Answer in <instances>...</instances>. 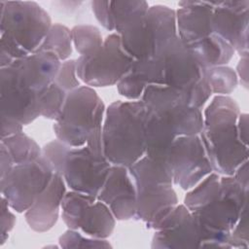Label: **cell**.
Returning a JSON list of instances; mask_svg holds the SVG:
<instances>
[{"label": "cell", "mask_w": 249, "mask_h": 249, "mask_svg": "<svg viewBox=\"0 0 249 249\" xmlns=\"http://www.w3.org/2000/svg\"><path fill=\"white\" fill-rule=\"evenodd\" d=\"M53 83L67 93L81 87L80 79L77 75L76 59H67L61 62Z\"/></svg>", "instance_id": "obj_34"}, {"label": "cell", "mask_w": 249, "mask_h": 249, "mask_svg": "<svg viewBox=\"0 0 249 249\" xmlns=\"http://www.w3.org/2000/svg\"><path fill=\"white\" fill-rule=\"evenodd\" d=\"M105 105L97 92L89 86H81L67 94L62 111L54 121L56 139L70 147L88 146L98 157H104L102 125Z\"/></svg>", "instance_id": "obj_4"}, {"label": "cell", "mask_w": 249, "mask_h": 249, "mask_svg": "<svg viewBox=\"0 0 249 249\" xmlns=\"http://www.w3.org/2000/svg\"><path fill=\"white\" fill-rule=\"evenodd\" d=\"M176 13L177 35L185 46L203 40L213 32V1H181Z\"/></svg>", "instance_id": "obj_20"}, {"label": "cell", "mask_w": 249, "mask_h": 249, "mask_svg": "<svg viewBox=\"0 0 249 249\" xmlns=\"http://www.w3.org/2000/svg\"><path fill=\"white\" fill-rule=\"evenodd\" d=\"M249 189L232 175L220 177L219 194L202 207L191 212L196 224L200 248H230L231 232L248 206Z\"/></svg>", "instance_id": "obj_5"}, {"label": "cell", "mask_w": 249, "mask_h": 249, "mask_svg": "<svg viewBox=\"0 0 249 249\" xmlns=\"http://www.w3.org/2000/svg\"><path fill=\"white\" fill-rule=\"evenodd\" d=\"M203 126L198 134L214 172L232 175L236 168L248 160V146L237 133L240 109L229 95H216L203 111Z\"/></svg>", "instance_id": "obj_1"}, {"label": "cell", "mask_w": 249, "mask_h": 249, "mask_svg": "<svg viewBox=\"0 0 249 249\" xmlns=\"http://www.w3.org/2000/svg\"><path fill=\"white\" fill-rule=\"evenodd\" d=\"M165 161L171 171L173 185L185 191L214 172L199 135L176 137L167 151Z\"/></svg>", "instance_id": "obj_12"}, {"label": "cell", "mask_w": 249, "mask_h": 249, "mask_svg": "<svg viewBox=\"0 0 249 249\" xmlns=\"http://www.w3.org/2000/svg\"><path fill=\"white\" fill-rule=\"evenodd\" d=\"M205 78L212 93L217 95H230L238 85L235 70L227 65L205 69Z\"/></svg>", "instance_id": "obj_30"}, {"label": "cell", "mask_w": 249, "mask_h": 249, "mask_svg": "<svg viewBox=\"0 0 249 249\" xmlns=\"http://www.w3.org/2000/svg\"><path fill=\"white\" fill-rule=\"evenodd\" d=\"M97 199L109 207L116 220L133 219L136 212L137 193L128 168L112 164Z\"/></svg>", "instance_id": "obj_17"}, {"label": "cell", "mask_w": 249, "mask_h": 249, "mask_svg": "<svg viewBox=\"0 0 249 249\" xmlns=\"http://www.w3.org/2000/svg\"><path fill=\"white\" fill-rule=\"evenodd\" d=\"M133 62L134 59L123 49L119 35L112 33L96 53L76 59L77 75L90 88L110 87L122 80Z\"/></svg>", "instance_id": "obj_10"}, {"label": "cell", "mask_w": 249, "mask_h": 249, "mask_svg": "<svg viewBox=\"0 0 249 249\" xmlns=\"http://www.w3.org/2000/svg\"><path fill=\"white\" fill-rule=\"evenodd\" d=\"M73 46L80 56H88L96 53L103 45V38L96 26L79 24L71 29Z\"/></svg>", "instance_id": "obj_29"}, {"label": "cell", "mask_w": 249, "mask_h": 249, "mask_svg": "<svg viewBox=\"0 0 249 249\" xmlns=\"http://www.w3.org/2000/svg\"><path fill=\"white\" fill-rule=\"evenodd\" d=\"M40 93L26 87L11 66L0 69L1 115L29 124L40 117Z\"/></svg>", "instance_id": "obj_16"}, {"label": "cell", "mask_w": 249, "mask_h": 249, "mask_svg": "<svg viewBox=\"0 0 249 249\" xmlns=\"http://www.w3.org/2000/svg\"><path fill=\"white\" fill-rule=\"evenodd\" d=\"M230 248H244L249 247V231H248V206H246L233 227L230 239Z\"/></svg>", "instance_id": "obj_35"}, {"label": "cell", "mask_w": 249, "mask_h": 249, "mask_svg": "<svg viewBox=\"0 0 249 249\" xmlns=\"http://www.w3.org/2000/svg\"><path fill=\"white\" fill-rule=\"evenodd\" d=\"M48 12L34 1H0V66L38 51L50 28Z\"/></svg>", "instance_id": "obj_2"}, {"label": "cell", "mask_w": 249, "mask_h": 249, "mask_svg": "<svg viewBox=\"0 0 249 249\" xmlns=\"http://www.w3.org/2000/svg\"><path fill=\"white\" fill-rule=\"evenodd\" d=\"M156 56L161 63L163 86L182 91L192 107L201 110L212 95L205 78V68L184 46L178 35L161 47Z\"/></svg>", "instance_id": "obj_8"}, {"label": "cell", "mask_w": 249, "mask_h": 249, "mask_svg": "<svg viewBox=\"0 0 249 249\" xmlns=\"http://www.w3.org/2000/svg\"><path fill=\"white\" fill-rule=\"evenodd\" d=\"M60 65L61 61L53 53L37 51L10 66L26 87L41 93L54 82Z\"/></svg>", "instance_id": "obj_19"}, {"label": "cell", "mask_w": 249, "mask_h": 249, "mask_svg": "<svg viewBox=\"0 0 249 249\" xmlns=\"http://www.w3.org/2000/svg\"><path fill=\"white\" fill-rule=\"evenodd\" d=\"M23 124L18 121L1 115V139L21 132Z\"/></svg>", "instance_id": "obj_38"}, {"label": "cell", "mask_w": 249, "mask_h": 249, "mask_svg": "<svg viewBox=\"0 0 249 249\" xmlns=\"http://www.w3.org/2000/svg\"><path fill=\"white\" fill-rule=\"evenodd\" d=\"M66 187L63 177L54 173L48 187L24 212L25 221L32 231L46 232L54 227Z\"/></svg>", "instance_id": "obj_18"}, {"label": "cell", "mask_w": 249, "mask_h": 249, "mask_svg": "<svg viewBox=\"0 0 249 249\" xmlns=\"http://www.w3.org/2000/svg\"><path fill=\"white\" fill-rule=\"evenodd\" d=\"M128 172L137 193L133 219L153 230L178 204L171 171L165 160H155L144 156L128 167Z\"/></svg>", "instance_id": "obj_6"}, {"label": "cell", "mask_w": 249, "mask_h": 249, "mask_svg": "<svg viewBox=\"0 0 249 249\" xmlns=\"http://www.w3.org/2000/svg\"><path fill=\"white\" fill-rule=\"evenodd\" d=\"M153 249L200 248V236L191 211L177 204L153 228Z\"/></svg>", "instance_id": "obj_15"}, {"label": "cell", "mask_w": 249, "mask_h": 249, "mask_svg": "<svg viewBox=\"0 0 249 249\" xmlns=\"http://www.w3.org/2000/svg\"><path fill=\"white\" fill-rule=\"evenodd\" d=\"M140 100L147 110L167 124L178 136L198 135L203 126L200 109L192 107L186 95L166 86H149Z\"/></svg>", "instance_id": "obj_9"}, {"label": "cell", "mask_w": 249, "mask_h": 249, "mask_svg": "<svg viewBox=\"0 0 249 249\" xmlns=\"http://www.w3.org/2000/svg\"><path fill=\"white\" fill-rule=\"evenodd\" d=\"M115 226L116 218L109 207L96 199L84 209L78 223V231L89 237L106 239L113 233Z\"/></svg>", "instance_id": "obj_22"}, {"label": "cell", "mask_w": 249, "mask_h": 249, "mask_svg": "<svg viewBox=\"0 0 249 249\" xmlns=\"http://www.w3.org/2000/svg\"><path fill=\"white\" fill-rule=\"evenodd\" d=\"M97 197L75 191L66 192L61 201V218L70 230L78 231V223L84 209Z\"/></svg>", "instance_id": "obj_28"}, {"label": "cell", "mask_w": 249, "mask_h": 249, "mask_svg": "<svg viewBox=\"0 0 249 249\" xmlns=\"http://www.w3.org/2000/svg\"><path fill=\"white\" fill-rule=\"evenodd\" d=\"M152 85L163 86L161 63L159 57L134 60L128 72L117 84L118 92L128 100H139Z\"/></svg>", "instance_id": "obj_21"}, {"label": "cell", "mask_w": 249, "mask_h": 249, "mask_svg": "<svg viewBox=\"0 0 249 249\" xmlns=\"http://www.w3.org/2000/svg\"><path fill=\"white\" fill-rule=\"evenodd\" d=\"M124 52L134 60L155 57L157 52L177 36L175 10L164 5L149 7L115 29Z\"/></svg>", "instance_id": "obj_7"}, {"label": "cell", "mask_w": 249, "mask_h": 249, "mask_svg": "<svg viewBox=\"0 0 249 249\" xmlns=\"http://www.w3.org/2000/svg\"><path fill=\"white\" fill-rule=\"evenodd\" d=\"M111 165L105 157L95 156L88 146L71 147L62 177L71 191L97 197Z\"/></svg>", "instance_id": "obj_13"}, {"label": "cell", "mask_w": 249, "mask_h": 249, "mask_svg": "<svg viewBox=\"0 0 249 249\" xmlns=\"http://www.w3.org/2000/svg\"><path fill=\"white\" fill-rule=\"evenodd\" d=\"M185 47L205 69L227 65L235 53L229 43L215 33Z\"/></svg>", "instance_id": "obj_23"}, {"label": "cell", "mask_w": 249, "mask_h": 249, "mask_svg": "<svg viewBox=\"0 0 249 249\" xmlns=\"http://www.w3.org/2000/svg\"><path fill=\"white\" fill-rule=\"evenodd\" d=\"M220 177L221 175L216 172L207 175L187 193L184 205L193 212L212 200L219 194Z\"/></svg>", "instance_id": "obj_27"}, {"label": "cell", "mask_w": 249, "mask_h": 249, "mask_svg": "<svg viewBox=\"0 0 249 249\" xmlns=\"http://www.w3.org/2000/svg\"><path fill=\"white\" fill-rule=\"evenodd\" d=\"M67 92L53 83L49 88L40 93L39 108L40 116L55 121L60 115L65 103Z\"/></svg>", "instance_id": "obj_31"}, {"label": "cell", "mask_w": 249, "mask_h": 249, "mask_svg": "<svg viewBox=\"0 0 249 249\" xmlns=\"http://www.w3.org/2000/svg\"><path fill=\"white\" fill-rule=\"evenodd\" d=\"M91 10L94 14L97 21L107 30L114 31V21L112 18L110 1H102V0H94L90 2Z\"/></svg>", "instance_id": "obj_37"}, {"label": "cell", "mask_w": 249, "mask_h": 249, "mask_svg": "<svg viewBox=\"0 0 249 249\" xmlns=\"http://www.w3.org/2000/svg\"><path fill=\"white\" fill-rule=\"evenodd\" d=\"M0 143L8 150L15 165L36 160L42 156V148L23 131L2 138Z\"/></svg>", "instance_id": "obj_25"}, {"label": "cell", "mask_w": 249, "mask_h": 249, "mask_svg": "<svg viewBox=\"0 0 249 249\" xmlns=\"http://www.w3.org/2000/svg\"><path fill=\"white\" fill-rule=\"evenodd\" d=\"M70 149V146L54 139L42 148V156L51 163L54 173L62 176L66 157Z\"/></svg>", "instance_id": "obj_33"}, {"label": "cell", "mask_w": 249, "mask_h": 249, "mask_svg": "<svg viewBox=\"0 0 249 249\" xmlns=\"http://www.w3.org/2000/svg\"><path fill=\"white\" fill-rule=\"evenodd\" d=\"M248 124H249V121H248V114L247 113H240L239 117H238V120H237V124H236V127H237V133H238V137L240 139V141L248 146Z\"/></svg>", "instance_id": "obj_40"}, {"label": "cell", "mask_w": 249, "mask_h": 249, "mask_svg": "<svg viewBox=\"0 0 249 249\" xmlns=\"http://www.w3.org/2000/svg\"><path fill=\"white\" fill-rule=\"evenodd\" d=\"M53 174L51 163L43 156L30 162L16 164L0 179L1 196L13 210L23 213L48 187Z\"/></svg>", "instance_id": "obj_11"}, {"label": "cell", "mask_w": 249, "mask_h": 249, "mask_svg": "<svg viewBox=\"0 0 249 249\" xmlns=\"http://www.w3.org/2000/svg\"><path fill=\"white\" fill-rule=\"evenodd\" d=\"M15 166L14 160L6 147L0 143V179L5 177Z\"/></svg>", "instance_id": "obj_39"}, {"label": "cell", "mask_w": 249, "mask_h": 249, "mask_svg": "<svg viewBox=\"0 0 249 249\" xmlns=\"http://www.w3.org/2000/svg\"><path fill=\"white\" fill-rule=\"evenodd\" d=\"M238 83L241 84L245 89L248 88V55L241 56L240 60L237 63L236 71H235Z\"/></svg>", "instance_id": "obj_41"}, {"label": "cell", "mask_w": 249, "mask_h": 249, "mask_svg": "<svg viewBox=\"0 0 249 249\" xmlns=\"http://www.w3.org/2000/svg\"><path fill=\"white\" fill-rule=\"evenodd\" d=\"M7 199L1 196V214H0V245H3L9 238V233L15 228L17 219Z\"/></svg>", "instance_id": "obj_36"}, {"label": "cell", "mask_w": 249, "mask_h": 249, "mask_svg": "<svg viewBox=\"0 0 249 249\" xmlns=\"http://www.w3.org/2000/svg\"><path fill=\"white\" fill-rule=\"evenodd\" d=\"M38 51L52 53L61 62L67 60L73 51L71 30L61 23H53Z\"/></svg>", "instance_id": "obj_26"}, {"label": "cell", "mask_w": 249, "mask_h": 249, "mask_svg": "<svg viewBox=\"0 0 249 249\" xmlns=\"http://www.w3.org/2000/svg\"><path fill=\"white\" fill-rule=\"evenodd\" d=\"M147 109L142 100H117L105 111L102 147L113 165L128 168L145 156Z\"/></svg>", "instance_id": "obj_3"}, {"label": "cell", "mask_w": 249, "mask_h": 249, "mask_svg": "<svg viewBox=\"0 0 249 249\" xmlns=\"http://www.w3.org/2000/svg\"><path fill=\"white\" fill-rule=\"evenodd\" d=\"M59 247L69 248H111L112 245L106 239L84 236L76 230L68 229L58 238Z\"/></svg>", "instance_id": "obj_32"}, {"label": "cell", "mask_w": 249, "mask_h": 249, "mask_svg": "<svg viewBox=\"0 0 249 249\" xmlns=\"http://www.w3.org/2000/svg\"><path fill=\"white\" fill-rule=\"evenodd\" d=\"M176 137L174 130L167 124L147 110L146 157L155 160H165L167 151Z\"/></svg>", "instance_id": "obj_24"}, {"label": "cell", "mask_w": 249, "mask_h": 249, "mask_svg": "<svg viewBox=\"0 0 249 249\" xmlns=\"http://www.w3.org/2000/svg\"><path fill=\"white\" fill-rule=\"evenodd\" d=\"M234 179L244 188L249 189V163L248 160L240 164L232 174Z\"/></svg>", "instance_id": "obj_42"}, {"label": "cell", "mask_w": 249, "mask_h": 249, "mask_svg": "<svg viewBox=\"0 0 249 249\" xmlns=\"http://www.w3.org/2000/svg\"><path fill=\"white\" fill-rule=\"evenodd\" d=\"M249 1H213L212 32L229 43L240 56L249 53Z\"/></svg>", "instance_id": "obj_14"}]
</instances>
